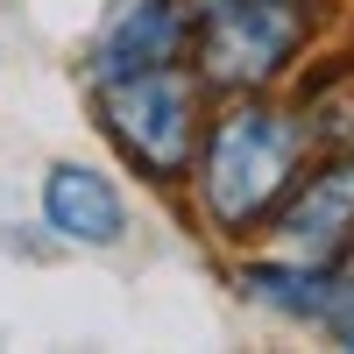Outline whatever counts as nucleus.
I'll use <instances>...</instances> for the list:
<instances>
[{"label": "nucleus", "mask_w": 354, "mask_h": 354, "mask_svg": "<svg viewBox=\"0 0 354 354\" xmlns=\"http://www.w3.org/2000/svg\"><path fill=\"white\" fill-rule=\"evenodd\" d=\"M312 156V121L290 113L262 93H227V106L198 135L192 163V205L220 241H255L262 227H277L283 198L298 192Z\"/></svg>", "instance_id": "nucleus-1"}, {"label": "nucleus", "mask_w": 354, "mask_h": 354, "mask_svg": "<svg viewBox=\"0 0 354 354\" xmlns=\"http://www.w3.org/2000/svg\"><path fill=\"white\" fill-rule=\"evenodd\" d=\"M100 135L121 149V163L149 185H185L205 135V85L192 64H149L121 78H93Z\"/></svg>", "instance_id": "nucleus-2"}, {"label": "nucleus", "mask_w": 354, "mask_h": 354, "mask_svg": "<svg viewBox=\"0 0 354 354\" xmlns=\"http://www.w3.org/2000/svg\"><path fill=\"white\" fill-rule=\"evenodd\" d=\"M319 28L312 0H234L213 21H198V43H192V71L205 93H270V85L305 57Z\"/></svg>", "instance_id": "nucleus-3"}, {"label": "nucleus", "mask_w": 354, "mask_h": 354, "mask_svg": "<svg viewBox=\"0 0 354 354\" xmlns=\"http://www.w3.org/2000/svg\"><path fill=\"white\" fill-rule=\"evenodd\" d=\"M192 43H198V21L185 0H113L85 43V85L149 71V64H192Z\"/></svg>", "instance_id": "nucleus-4"}, {"label": "nucleus", "mask_w": 354, "mask_h": 354, "mask_svg": "<svg viewBox=\"0 0 354 354\" xmlns=\"http://www.w3.org/2000/svg\"><path fill=\"white\" fill-rule=\"evenodd\" d=\"M270 234L290 255H319V262H347L354 255V142L298 177V192L283 198Z\"/></svg>", "instance_id": "nucleus-5"}, {"label": "nucleus", "mask_w": 354, "mask_h": 354, "mask_svg": "<svg viewBox=\"0 0 354 354\" xmlns=\"http://www.w3.org/2000/svg\"><path fill=\"white\" fill-rule=\"evenodd\" d=\"M43 220L71 248H121L128 241V198L100 163H50L43 170Z\"/></svg>", "instance_id": "nucleus-6"}, {"label": "nucleus", "mask_w": 354, "mask_h": 354, "mask_svg": "<svg viewBox=\"0 0 354 354\" xmlns=\"http://www.w3.org/2000/svg\"><path fill=\"white\" fill-rule=\"evenodd\" d=\"M241 298L262 312H283V319H305V326H326L333 312V290H340V262H319V255H283V262H241L234 270Z\"/></svg>", "instance_id": "nucleus-7"}, {"label": "nucleus", "mask_w": 354, "mask_h": 354, "mask_svg": "<svg viewBox=\"0 0 354 354\" xmlns=\"http://www.w3.org/2000/svg\"><path fill=\"white\" fill-rule=\"evenodd\" d=\"M326 333L340 347H354V270H340V290H333V312H326Z\"/></svg>", "instance_id": "nucleus-8"}, {"label": "nucleus", "mask_w": 354, "mask_h": 354, "mask_svg": "<svg viewBox=\"0 0 354 354\" xmlns=\"http://www.w3.org/2000/svg\"><path fill=\"white\" fill-rule=\"evenodd\" d=\"M185 8H192V21H213L220 8H234V0H185Z\"/></svg>", "instance_id": "nucleus-9"}]
</instances>
